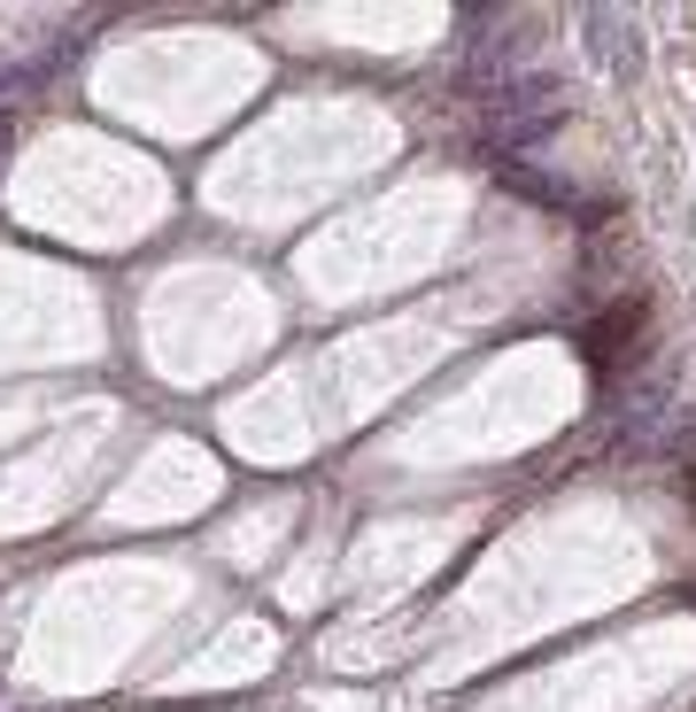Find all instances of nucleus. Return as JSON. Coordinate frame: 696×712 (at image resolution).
I'll list each match as a JSON object with an SVG mask.
<instances>
[{
    "mask_svg": "<svg viewBox=\"0 0 696 712\" xmlns=\"http://www.w3.org/2000/svg\"><path fill=\"white\" fill-rule=\"evenodd\" d=\"M557 125H565V86L541 78V70H519V78L488 86V101H480V132H488L496 164H526V148H541Z\"/></svg>",
    "mask_w": 696,
    "mask_h": 712,
    "instance_id": "1",
    "label": "nucleus"
},
{
    "mask_svg": "<svg viewBox=\"0 0 696 712\" xmlns=\"http://www.w3.org/2000/svg\"><path fill=\"white\" fill-rule=\"evenodd\" d=\"M580 356H588V372L596 379H643V356H650V303H604V318L596 326H580Z\"/></svg>",
    "mask_w": 696,
    "mask_h": 712,
    "instance_id": "2",
    "label": "nucleus"
}]
</instances>
